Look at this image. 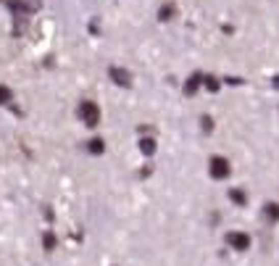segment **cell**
<instances>
[{"label":"cell","instance_id":"1","mask_svg":"<svg viewBox=\"0 0 279 266\" xmlns=\"http://www.w3.org/2000/svg\"><path fill=\"white\" fill-rule=\"evenodd\" d=\"M79 119L87 124V127H98V124H100V108H98V103L82 100L79 103Z\"/></svg>","mask_w":279,"mask_h":266},{"label":"cell","instance_id":"2","mask_svg":"<svg viewBox=\"0 0 279 266\" xmlns=\"http://www.w3.org/2000/svg\"><path fill=\"white\" fill-rule=\"evenodd\" d=\"M8 8L16 19H24L26 13H35L40 8V3L37 0H8Z\"/></svg>","mask_w":279,"mask_h":266},{"label":"cell","instance_id":"3","mask_svg":"<svg viewBox=\"0 0 279 266\" xmlns=\"http://www.w3.org/2000/svg\"><path fill=\"white\" fill-rule=\"evenodd\" d=\"M208 171H211L213 179H227L229 177V161L221 158V155H213L211 164H208Z\"/></svg>","mask_w":279,"mask_h":266},{"label":"cell","instance_id":"4","mask_svg":"<svg viewBox=\"0 0 279 266\" xmlns=\"http://www.w3.org/2000/svg\"><path fill=\"white\" fill-rule=\"evenodd\" d=\"M227 245L235 250H247L250 248V237L245 232H227Z\"/></svg>","mask_w":279,"mask_h":266},{"label":"cell","instance_id":"5","mask_svg":"<svg viewBox=\"0 0 279 266\" xmlns=\"http://www.w3.org/2000/svg\"><path fill=\"white\" fill-rule=\"evenodd\" d=\"M108 76L116 82V85H121V87H132V74L127 71V69H119V66H111L108 69Z\"/></svg>","mask_w":279,"mask_h":266},{"label":"cell","instance_id":"6","mask_svg":"<svg viewBox=\"0 0 279 266\" xmlns=\"http://www.w3.org/2000/svg\"><path fill=\"white\" fill-rule=\"evenodd\" d=\"M200 79H203V74H192L190 79H187V85H184V95H195V92H198V87L203 85Z\"/></svg>","mask_w":279,"mask_h":266},{"label":"cell","instance_id":"7","mask_svg":"<svg viewBox=\"0 0 279 266\" xmlns=\"http://www.w3.org/2000/svg\"><path fill=\"white\" fill-rule=\"evenodd\" d=\"M140 153H143V155H153V153H156V140H153V137H143V140H140Z\"/></svg>","mask_w":279,"mask_h":266},{"label":"cell","instance_id":"8","mask_svg":"<svg viewBox=\"0 0 279 266\" xmlns=\"http://www.w3.org/2000/svg\"><path fill=\"white\" fill-rule=\"evenodd\" d=\"M263 216H266L269 222H279V203H266V208H263Z\"/></svg>","mask_w":279,"mask_h":266},{"label":"cell","instance_id":"9","mask_svg":"<svg viewBox=\"0 0 279 266\" xmlns=\"http://www.w3.org/2000/svg\"><path fill=\"white\" fill-rule=\"evenodd\" d=\"M200 82H203V85H206L211 92H219V90H221V82L216 79L213 74H203V79H200Z\"/></svg>","mask_w":279,"mask_h":266},{"label":"cell","instance_id":"10","mask_svg":"<svg viewBox=\"0 0 279 266\" xmlns=\"http://www.w3.org/2000/svg\"><path fill=\"white\" fill-rule=\"evenodd\" d=\"M229 200L235 203V206H245L247 195H245V190H229Z\"/></svg>","mask_w":279,"mask_h":266},{"label":"cell","instance_id":"11","mask_svg":"<svg viewBox=\"0 0 279 266\" xmlns=\"http://www.w3.org/2000/svg\"><path fill=\"white\" fill-rule=\"evenodd\" d=\"M174 11H177V8H174L172 3H169V6H163V8L158 11V19H161V21H169V19L174 16Z\"/></svg>","mask_w":279,"mask_h":266},{"label":"cell","instance_id":"12","mask_svg":"<svg viewBox=\"0 0 279 266\" xmlns=\"http://www.w3.org/2000/svg\"><path fill=\"white\" fill-rule=\"evenodd\" d=\"M42 248H45V250H53V248H55V234H53V232H45V234H42Z\"/></svg>","mask_w":279,"mask_h":266},{"label":"cell","instance_id":"13","mask_svg":"<svg viewBox=\"0 0 279 266\" xmlns=\"http://www.w3.org/2000/svg\"><path fill=\"white\" fill-rule=\"evenodd\" d=\"M87 148H90V153H95V155H100V153L105 150V145H103V140H100V137H98V140H90V145H87Z\"/></svg>","mask_w":279,"mask_h":266},{"label":"cell","instance_id":"14","mask_svg":"<svg viewBox=\"0 0 279 266\" xmlns=\"http://www.w3.org/2000/svg\"><path fill=\"white\" fill-rule=\"evenodd\" d=\"M13 100V92L8 90V87H3V85H0V105H8Z\"/></svg>","mask_w":279,"mask_h":266},{"label":"cell","instance_id":"15","mask_svg":"<svg viewBox=\"0 0 279 266\" xmlns=\"http://www.w3.org/2000/svg\"><path fill=\"white\" fill-rule=\"evenodd\" d=\"M200 127H203V132H211L213 129V119L211 116H203V119H200Z\"/></svg>","mask_w":279,"mask_h":266},{"label":"cell","instance_id":"16","mask_svg":"<svg viewBox=\"0 0 279 266\" xmlns=\"http://www.w3.org/2000/svg\"><path fill=\"white\" fill-rule=\"evenodd\" d=\"M227 82H229V85H242L240 76H227Z\"/></svg>","mask_w":279,"mask_h":266},{"label":"cell","instance_id":"17","mask_svg":"<svg viewBox=\"0 0 279 266\" xmlns=\"http://www.w3.org/2000/svg\"><path fill=\"white\" fill-rule=\"evenodd\" d=\"M271 85H274V87L279 90V74H276V76H274V79H271Z\"/></svg>","mask_w":279,"mask_h":266}]
</instances>
